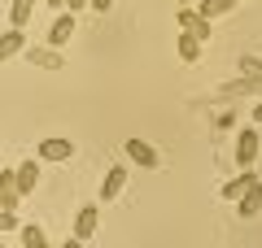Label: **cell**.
<instances>
[{"mask_svg":"<svg viewBox=\"0 0 262 248\" xmlns=\"http://www.w3.org/2000/svg\"><path fill=\"white\" fill-rule=\"evenodd\" d=\"M122 148H127V157H131L136 165H144V170H158V165H162L158 148H153V144H144V139H127Z\"/></svg>","mask_w":262,"mask_h":248,"instance_id":"cell-1","label":"cell"},{"mask_svg":"<svg viewBox=\"0 0 262 248\" xmlns=\"http://www.w3.org/2000/svg\"><path fill=\"white\" fill-rule=\"evenodd\" d=\"M70 153H75V144L61 135H48L39 139V161H70Z\"/></svg>","mask_w":262,"mask_h":248,"instance_id":"cell-2","label":"cell"},{"mask_svg":"<svg viewBox=\"0 0 262 248\" xmlns=\"http://www.w3.org/2000/svg\"><path fill=\"white\" fill-rule=\"evenodd\" d=\"M236 213H241V218H258L262 213V179H253V183L245 187V196L236 201Z\"/></svg>","mask_w":262,"mask_h":248,"instance_id":"cell-3","label":"cell"},{"mask_svg":"<svg viewBox=\"0 0 262 248\" xmlns=\"http://www.w3.org/2000/svg\"><path fill=\"white\" fill-rule=\"evenodd\" d=\"M18 179H13V170H0V209L5 213H13L18 209Z\"/></svg>","mask_w":262,"mask_h":248,"instance_id":"cell-4","label":"cell"},{"mask_svg":"<svg viewBox=\"0 0 262 248\" xmlns=\"http://www.w3.org/2000/svg\"><path fill=\"white\" fill-rule=\"evenodd\" d=\"M179 31H188V35H196V39H210V22L196 9H179Z\"/></svg>","mask_w":262,"mask_h":248,"instance_id":"cell-5","label":"cell"},{"mask_svg":"<svg viewBox=\"0 0 262 248\" xmlns=\"http://www.w3.org/2000/svg\"><path fill=\"white\" fill-rule=\"evenodd\" d=\"M13 179H18V192L31 196V192L39 187V161H22L18 170H13Z\"/></svg>","mask_w":262,"mask_h":248,"instance_id":"cell-6","label":"cell"},{"mask_svg":"<svg viewBox=\"0 0 262 248\" xmlns=\"http://www.w3.org/2000/svg\"><path fill=\"white\" fill-rule=\"evenodd\" d=\"M70 35H75V13L66 9L61 18H57L53 27H48V44H53V48H61V44H66V39H70Z\"/></svg>","mask_w":262,"mask_h":248,"instance_id":"cell-7","label":"cell"},{"mask_svg":"<svg viewBox=\"0 0 262 248\" xmlns=\"http://www.w3.org/2000/svg\"><path fill=\"white\" fill-rule=\"evenodd\" d=\"M22 48H27V35H22V27H9L5 35H0V61H9V57H18Z\"/></svg>","mask_w":262,"mask_h":248,"instance_id":"cell-8","label":"cell"},{"mask_svg":"<svg viewBox=\"0 0 262 248\" xmlns=\"http://www.w3.org/2000/svg\"><path fill=\"white\" fill-rule=\"evenodd\" d=\"M258 157V131H241L236 135V165H249Z\"/></svg>","mask_w":262,"mask_h":248,"instance_id":"cell-9","label":"cell"},{"mask_svg":"<svg viewBox=\"0 0 262 248\" xmlns=\"http://www.w3.org/2000/svg\"><path fill=\"white\" fill-rule=\"evenodd\" d=\"M122 187H127V170H122V165H110V170H105V183H101V201H114Z\"/></svg>","mask_w":262,"mask_h":248,"instance_id":"cell-10","label":"cell"},{"mask_svg":"<svg viewBox=\"0 0 262 248\" xmlns=\"http://www.w3.org/2000/svg\"><path fill=\"white\" fill-rule=\"evenodd\" d=\"M96 218H101L96 205H83L79 218H75V239H92V235H96Z\"/></svg>","mask_w":262,"mask_h":248,"instance_id":"cell-11","label":"cell"},{"mask_svg":"<svg viewBox=\"0 0 262 248\" xmlns=\"http://www.w3.org/2000/svg\"><path fill=\"white\" fill-rule=\"evenodd\" d=\"M253 179H258V175H249V170H245V175H236L232 183H223V201H241V196H245V187H249Z\"/></svg>","mask_w":262,"mask_h":248,"instance_id":"cell-12","label":"cell"},{"mask_svg":"<svg viewBox=\"0 0 262 248\" xmlns=\"http://www.w3.org/2000/svg\"><path fill=\"white\" fill-rule=\"evenodd\" d=\"M196 57H201V39L179 31V61H196Z\"/></svg>","mask_w":262,"mask_h":248,"instance_id":"cell-13","label":"cell"},{"mask_svg":"<svg viewBox=\"0 0 262 248\" xmlns=\"http://www.w3.org/2000/svg\"><path fill=\"white\" fill-rule=\"evenodd\" d=\"M27 61L44 65V70H61V53H44V48H27Z\"/></svg>","mask_w":262,"mask_h":248,"instance_id":"cell-14","label":"cell"},{"mask_svg":"<svg viewBox=\"0 0 262 248\" xmlns=\"http://www.w3.org/2000/svg\"><path fill=\"white\" fill-rule=\"evenodd\" d=\"M232 5H236V0H201V5H196V13L210 22V18H219V13H227Z\"/></svg>","mask_w":262,"mask_h":248,"instance_id":"cell-15","label":"cell"},{"mask_svg":"<svg viewBox=\"0 0 262 248\" xmlns=\"http://www.w3.org/2000/svg\"><path fill=\"white\" fill-rule=\"evenodd\" d=\"M22 248H48V239H44V231H39L35 222H27V227H22Z\"/></svg>","mask_w":262,"mask_h":248,"instance_id":"cell-16","label":"cell"},{"mask_svg":"<svg viewBox=\"0 0 262 248\" xmlns=\"http://www.w3.org/2000/svg\"><path fill=\"white\" fill-rule=\"evenodd\" d=\"M31 9H35V0H13V9H9V18H13V27H27V18H31Z\"/></svg>","mask_w":262,"mask_h":248,"instance_id":"cell-17","label":"cell"},{"mask_svg":"<svg viewBox=\"0 0 262 248\" xmlns=\"http://www.w3.org/2000/svg\"><path fill=\"white\" fill-rule=\"evenodd\" d=\"M0 231H22L18 213H5V209H0Z\"/></svg>","mask_w":262,"mask_h":248,"instance_id":"cell-18","label":"cell"},{"mask_svg":"<svg viewBox=\"0 0 262 248\" xmlns=\"http://www.w3.org/2000/svg\"><path fill=\"white\" fill-rule=\"evenodd\" d=\"M88 5H92L96 13H110V5H114V0H88Z\"/></svg>","mask_w":262,"mask_h":248,"instance_id":"cell-19","label":"cell"},{"mask_svg":"<svg viewBox=\"0 0 262 248\" xmlns=\"http://www.w3.org/2000/svg\"><path fill=\"white\" fill-rule=\"evenodd\" d=\"M66 9H70V13H79V9H88V0H66Z\"/></svg>","mask_w":262,"mask_h":248,"instance_id":"cell-20","label":"cell"},{"mask_svg":"<svg viewBox=\"0 0 262 248\" xmlns=\"http://www.w3.org/2000/svg\"><path fill=\"white\" fill-rule=\"evenodd\" d=\"M245 70H253V79H262V65L253 61V57H249V61H245Z\"/></svg>","mask_w":262,"mask_h":248,"instance_id":"cell-21","label":"cell"},{"mask_svg":"<svg viewBox=\"0 0 262 248\" xmlns=\"http://www.w3.org/2000/svg\"><path fill=\"white\" fill-rule=\"evenodd\" d=\"M61 248H83V239H66V244Z\"/></svg>","mask_w":262,"mask_h":248,"instance_id":"cell-22","label":"cell"},{"mask_svg":"<svg viewBox=\"0 0 262 248\" xmlns=\"http://www.w3.org/2000/svg\"><path fill=\"white\" fill-rule=\"evenodd\" d=\"M253 122H262V105H258V109H253Z\"/></svg>","mask_w":262,"mask_h":248,"instance_id":"cell-23","label":"cell"},{"mask_svg":"<svg viewBox=\"0 0 262 248\" xmlns=\"http://www.w3.org/2000/svg\"><path fill=\"white\" fill-rule=\"evenodd\" d=\"M48 5H53V9H61V5H66V0H48Z\"/></svg>","mask_w":262,"mask_h":248,"instance_id":"cell-24","label":"cell"},{"mask_svg":"<svg viewBox=\"0 0 262 248\" xmlns=\"http://www.w3.org/2000/svg\"><path fill=\"white\" fill-rule=\"evenodd\" d=\"M179 5H192V0H179Z\"/></svg>","mask_w":262,"mask_h":248,"instance_id":"cell-25","label":"cell"},{"mask_svg":"<svg viewBox=\"0 0 262 248\" xmlns=\"http://www.w3.org/2000/svg\"><path fill=\"white\" fill-rule=\"evenodd\" d=\"M236 5H241V0H236Z\"/></svg>","mask_w":262,"mask_h":248,"instance_id":"cell-26","label":"cell"}]
</instances>
